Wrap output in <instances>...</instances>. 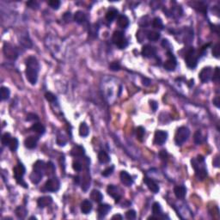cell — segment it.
I'll list each match as a JSON object with an SVG mask.
<instances>
[{
	"label": "cell",
	"instance_id": "6da1fadb",
	"mask_svg": "<svg viewBox=\"0 0 220 220\" xmlns=\"http://www.w3.org/2000/svg\"><path fill=\"white\" fill-rule=\"evenodd\" d=\"M40 71V64L37 58L34 56H30L26 60V77L28 81L32 85L36 84L38 80V74Z\"/></svg>",
	"mask_w": 220,
	"mask_h": 220
},
{
	"label": "cell",
	"instance_id": "7a4b0ae2",
	"mask_svg": "<svg viewBox=\"0 0 220 220\" xmlns=\"http://www.w3.org/2000/svg\"><path fill=\"white\" fill-rule=\"evenodd\" d=\"M192 167L195 171V176L199 181H203L207 175V170L205 165V158L202 156H198L197 158L191 160Z\"/></svg>",
	"mask_w": 220,
	"mask_h": 220
},
{
	"label": "cell",
	"instance_id": "3957f363",
	"mask_svg": "<svg viewBox=\"0 0 220 220\" xmlns=\"http://www.w3.org/2000/svg\"><path fill=\"white\" fill-rule=\"evenodd\" d=\"M46 172V164L41 160H38L34 163L33 166V172L31 173L30 178L31 182L35 184H38L41 181L44 173Z\"/></svg>",
	"mask_w": 220,
	"mask_h": 220
},
{
	"label": "cell",
	"instance_id": "277c9868",
	"mask_svg": "<svg viewBox=\"0 0 220 220\" xmlns=\"http://www.w3.org/2000/svg\"><path fill=\"white\" fill-rule=\"evenodd\" d=\"M25 172H26L25 167L22 162H20L13 169V175H14V177H15L16 182L21 186H23V188H28V184L23 180V176L25 175Z\"/></svg>",
	"mask_w": 220,
	"mask_h": 220
},
{
	"label": "cell",
	"instance_id": "5b68a950",
	"mask_svg": "<svg viewBox=\"0 0 220 220\" xmlns=\"http://www.w3.org/2000/svg\"><path fill=\"white\" fill-rule=\"evenodd\" d=\"M189 129L186 127H181L177 129L175 134V142L177 145H182L188 140L189 137Z\"/></svg>",
	"mask_w": 220,
	"mask_h": 220
},
{
	"label": "cell",
	"instance_id": "8992f818",
	"mask_svg": "<svg viewBox=\"0 0 220 220\" xmlns=\"http://www.w3.org/2000/svg\"><path fill=\"white\" fill-rule=\"evenodd\" d=\"M112 41L114 44L118 46L120 49L126 48L128 45L127 40L123 32H121V31H115L113 34Z\"/></svg>",
	"mask_w": 220,
	"mask_h": 220
},
{
	"label": "cell",
	"instance_id": "52a82bcc",
	"mask_svg": "<svg viewBox=\"0 0 220 220\" xmlns=\"http://www.w3.org/2000/svg\"><path fill=\"white\" fill-rule=\"evenodd\" d=\"M186 65L188 68L193 69L197 66L198 63V55L193 48H190L189 51L187 53L185 57Z\"/></svg>",
	"mask_w": 220,
	"mask_h": 220
},
{
	"label": "cell",
	"instance_id": "ba28073f",
	"mask_svg": "<svg viewBox=\"0 0 220 220\" xmlns=\"http://www.w3.org/2000/svg\"><path fill=\"white\" fill-rule=\"evenodd\" d=\"M4 54L5 58L11 60H15L18 58V51L15 48V46H12L10 43H5L4 45Z\"/></svg>",
	"mask_w": 220,
	"mask_h": 220
},
{
	"label": "cell",
	"instance_id": "9c48e42d",
	"mask_svg": "<svg viewBox=\"0 0 220 220\" xmlns=\"http://www.w3.org/2000/svg\"><path fill=\"white\" fill-rule=\"evenodd\" d=\"M44 188H45V190L48 192H57L60 188V182L57 178H50L46 182Z\"/></svg>",
	"mask_w": 220,
	"mask_h": 220
},
{
	"label": "cell",
	"instance_id": "30bf717a",
	"mask_svg": "<svg viewBox=\"0 0 220 220\" xmlns=\"http://www.w3.org/2000/svg\"><path fill=\"white\" fill-rule=\"evenodd\" d=\"M167 55L169 58L167 59L166 61L164 62V69L167 70L168 71H173L175 67L177 66V63H176V59L175 58V56L173 55V54L171 52H168Z\"/></svg>",
	"mask_w": 220,
	"mask_h": 220
},
{
	"label": "cell",
	"instance_id": "8fae6325",
	"mask_svg": "<svg viewBox=\"0 0 220 220\" xmlns=\"http://www.w3.org/2000/svg\"><path fill=\"white\" fill-rule=\"evenodd\" d=\"M168 139V132L162 130H158L155 132L154 144L157 145H162Z\"/></svg>",
	"mask_w": 220,
	"mask_h": 220
},
{
	"label": "cell",
	"instance_id": "7c38bea8",
	"mask_svg": "<svg viewBox=\"0 0 220 220\" xmlns=\"http://www.w3.org/2000/svg\"><path fill=\"white\" fill-rule=\"evenodd\" d=\"M213 77V69L211 67H205L201 70V71L199 74V77L202 83H208Z\"/></svg>",
	"mask_w": 220,
	"mask_h": 220
},
{
	"label": "cell",
	"instance_id": "4fadbf2b",
	"mask_svg": "<svg viewBox=\"0 0 220 220\" xmlns=\"http://www.w3.org/2000/svg\"><path fill=\"white\" fill-rule=\"evenodd\" d=\"M107 192H108V195H110L111 197L115 200L116 203L119 202L120 198H121V193H120V190L118 187L114 185H109L107 188Z\"/></svg>",
	"mask_w": 220,
	"mask_h": 220
},
{
	"label": "cell",
	"instance_id": "5bb4252c",
	"mask_svg": "<svg viewBox=\"0 0 220 220\" xmlns=\"http://www.w3.org/2000/svg\"><path fill=\"white\" fill-rule=\"evenodd\" d=\"M141 53H142V55L145 58H153L157 54V49L153 46L145 45V46H143Z\"/></svg>",
	"mask_w": 220,
	"mask_h": 220
},
{
	"label": "cell",
	"instance_id": "9a60e30c",
	"mask_svg": "<svg viewBox=\"0 0 220 220\" xmlns=\"http://www.w3.org/2000/svg\"><path fill=\"white\" fill-rule=\"evenodd\" d=\"M144 182L146 184V186L148 187V188L151 190L152 193H157L159 192V186L157 185V183L155 182L153 179L149 177H145L144 179Z\"/></svg>",
	"mask_w": 220,
	"mask_h": 220
},
{
	"label": "cell",
	"instance_id": "2e32d148",
	"mask_svg": "<svg viewBox=\"0 0 220 220\" xmlns=\"http://www.w3.org/2000/svg\"><path fill=\"white\" fill-rule=\"evenodd\" d=\"M120 178L121 182L127 187H131L133 183V179L127 171H121L120 175Z\"/></svg>",
	"mask_w": 220,
	"mask_h": 220
},
{
	"label": "cell",
	"instance_id": "e0dca14e",
	"mask_svg": "<svg viewBox=\"0 0 220 220\" xmlns=\"http://www.w3.org/2000/svg\"><path fill=\"white\" fill-rule=\"evenodd\" d=\"M39 137L37 136H29L27 139L24 140V145L25 147L28 149H34L37 145L38 143Z\"/></svg>",
	"mask_w": 220,
	"mask_h": 220
},
{
	"label": "cell",
	"instance_id": "ac0fdd59",
	"mask_svg": "<svg viewBox=\"0 0 220 220\" xmlns=\"http://www.w3.org/2000/svg\"><path fill=\"white\" fill-rule=\"evenodd\" d=\"M53 203V198L51 196H42L39 198L37 201V205L40 208H44Z\"/></svg>",
	"mask_w": 220,
	"mask_h": 220
},
{
	"label": "cell",
	"instance_id": "d6986e66",
	"mask_svg": "<svg viewBox=\"0 0 220 220\" xmlns=\"http://www.w3.org/2000/svg\"><path fill=\"white\" fill-rule=\"evenodd\" d=\"M111 210V205L108 204H100L98 206V217L99 218H103Z\"/></svg>",
	"mask_w": 220,
	"mask_h": 220
},
{
	"label": "cell",
	"instance_id": "ffe728a7",
	"mask_svg": "<svg viewBox=\"0 0 220 220\" xmlns=\"http://www.w3.org/2000/svg\"><path fill=\"white\" fill-rule=\"evenodd\" d=\"M117 23H118L119 27L121 28H127L129 26V19L127 15H119L118 19H117Z\"/></svg>",
	"mask_w": 220,
	"mask_h": 220
},
{
	"label": "cell",
	"instance_id": "44dd1931",
	"mask_svg": "<svg viewBox=\"0 0 220 220\" xmlns=\"http://www.w3.org/2000/svg\"><path fill=\"white\" fill-rule=\"evenodd\" d=\"M118 13H119L118 11H117L116 9H114V8H111V9H109V10L108 11V12L106 13V20L108 21V23H112L113 21L115 19L116 17L119 15Z\"/></svg>",
	"mask_w": 220,
	"mask_h": 220
},
{
	"label": "cell",
	"instance_id": "7402d4cb",
	"mask_svg": "<svg viewBox=\"0 0 220 220\" xmlns=\"http://www.w3.org/2000/svg\"><path fill=\"white\" fill-rule=\"evenodd\" d=\"M174 193L177 199H183L186 196L187 189L184 186H177L175 188Z\"/></svg>",
	"mask_w": 220,
	"mask_h": 220
},
{
	"label": "cell",
	"instance_id": "603a6c76",
	"mask_svg": "<svg viewBox=\"0 0 220 220\" xmlns=\"http://www.w3.org/2000/svg\"><path fill=\"white\" fill-rule=\"evenodd\" d=\"M92 210V203L88 200H85L81 203V212L84 214H89Z\"/></svg>",
	"mask_w": 220,
	"mask_h": 220
},
{
	"label": "cell",
	"instance_id": "cb8c5ba5",
	"mask_svg": "<svg viewBox=\"0 0 220 220\" xmlns=\"http://www.w3.org/2000/svg\"><path fill=\"white\" fill-rule=\"evenodd\" d=\"M31 130L36 132V133H38L39 135H42L46 132V128H45V127L43 126L42 124L37 122V123H35L32 125Z\"/></svg>",
	"mask_w": 220,
	"mask_h": 220
},
{
	"label": "cell",
	"instance_id": "d4e9b609",
	"mask_svg": "<svg viewBox=\"0 0 220 220\" xmlns=\"http://www.w3.org/2000/svg\"><path fill=\"white\" fill-rule=\"evenodd\" d=\"M71 154L73 157H83L84 155V148L81 145H75L71 151Z\"/></svg>",
	"mask_w": 220,
	"mask_h": 220
},
{
	"label": "cell",
	"instance_id": "484cf974",
	"mask_svg": "<svg viewBox=\"0 0 220 220\" xmlns=\"http://www.w3.org/2000/svg\"><path fill=\"white\" fill-rule=\"evenodd\" d=\"M90 199H91L93 201L97 202V203H100L101 201H102L103 196H102V194H101V193L99 190L94 189L92 190L91 193H90Z\"/></svg>",
	"mask_w": 220,
	"mask_h": 220
},
{
	"label": "cell",
	"instance_id": "4316f807",
	"mask_svg": "<svg viewBox=\"0 0 220 220\" xmlns=\"http://www.w3.org/2000/svg\"><path fill=\"white\" fill-rule=\"evenodd\" d=\"M74 20L77 23L83 24L86 21V15H85L84 12L81 11L75 12V14H74Z\"/></svg>",
	"mask_w": 220,
	"mask_h": 220
},
{
	"label": "cell",
	"instance_id": "83f0119b",
	"mask_svg": "<svg viewBox=\"0 0 220 220\" xmlns=\"http://www.w3.org/2000/svg\"><path fill=\"white\" fill-rule=\"evenodd\" d=\"M15 213V215H16V217H17L18 218L23 219V218H25V217H26V215H27L28 212L24 206H22V205H21V206L16 207Z\"/></svg>",
	"mask_w": 220,
	"mask_h": 220
},
{
	"label": "cell",
	"instance_id": "f1b7e54d",
	"mask_svg": "<svg viewBox=\"0 0 220 220\" xmlns=\"http://www.w3.org/2000/svg\"><path fill=\"white\" fill-rule=\"evenodd\" d=\"M98 160L101 163H108L110 161V157L108 155L107 152H105L103 151H101L98 153Z\"/></svg>",
	"mask_w": 220,
	"mask_h": 220
},
{
	"label": "cell",
	"instance_id": "f546056e",
	"mask_svg": "<svg viewBox=\"0 0 220 220\" xmlns=\"http://www.w3.org/2000/svg\"><path fill=\"white\" fill-rule=\"evenodd\" d=\"M89 127L87 126V124L84 123V122L81 123L80 127H79V135L81 137H87L89 135Z\"/></svg>",
	"mask_w": 220,
	"mask_h": 220
},
{
	"label": "cell",
	"instance_id": "4dcf8cb0",
	"mask_svg": "<svg viewBox=\"0 0 220 220\" xmlns=\"http://www.w3.org/2000/svg\"><path fill=\"white\" fill-rule=\"evenodd\" d=\"M160 37H161V35L156 31H150L147 34V38L150 41H157Z\"/></svg>",
	"mask_w": 220,
	"mask_h": 220
},
{
	"label": "cell",
	"instance_id": "1f68e13d",
	"mask_svg": "<svg viewBox=\"0 0 220 220\" xmlns=\"http://www.w3.org/2000/svg\"><path fill=\"white\" fill-rule=\"evenodd\" d=\"M152 213L155 216L158 217V218L160 215H162V207L158 202H155L152 205Z\"/></svg>",
	"mask_w": 220,
	"mask_h": 220
},
{
	"label": "cell",
	"instance_id": "d6a6232c",
	"mask_svg": "<svg viewBox=\"0 0 220 220\" xmlns=\"http://www.w3.org/2000/svg\"><path fill=\"white\" fill-rule=\"evenodd\" d=\"M152 26L156 29H162L163 28V23L161 18L159 17H155L152 21Z\"/></svg>",
	"mask_w": 220,
	"mask_h": 220
},
{
	"label": "cell",
	"instance_id": "836d02e7",
	"mask_svg": "<svg viewBox=\"0 0 220 220\" xmlns=\"http://www.w3.org/2000/svg\"><path fill=\"white\" fill-rule=\"evenodd\" d=\"M11 91L7 87H1V99L3 101H6L10 98Z\"/></svg>",
	"mask_w": 220,
	"mask_h": 220
},
{
	"label": "cell",
	"instance_id": "e575fe53",
	"mask_svg": "<svg viewBox=\"0 0 220 220\" xmlns=\"http://www.w3.org/2000/svg\"><path fill=\"white\" fill-rule=\"evenodd\" d=\"M145 134V128L142 127H139L137 128V130H136V137H137V139H138V140H139V141H143Z\"/></svg>",
	"mask_w": 220,
	"mask_h": 220
},
{
	"label": "cell",
	"instance_id": "d590c367",
	"mask_svg": "<svg viewBox=\"0 0 220 220\" xmlns=\"http://www.w3.org/2000/svg\"><path fill=\"white\" fill-rule=\"evenodd\" d=\"M11 134L9 133V132H5V133H4V135L2 136V144L4 145H8L9 146V145H10V142L11 141Z\"/></svg>",
	"mask_w": 220,
	"mask_h": 220
},
{
	"label": "cell",
	"instance_id": "8d00e7d4",
	"mask_svg": "<svg viewBox=\"0 0 220 220\" xmlns=\"http://www.w3.org/2000/svg\"><path fill=\"white\" fill-rule=\"evenodd\" d=\"M55 172V167H54L53 162H47V164L46 165V173L47 175H52L54 174Z\"/></svg>",
	"mask_w": 220,
	"mask_h": 220
},
{
	"label": "cell",
	"instance_id": "74e56055",
	"mask_svg": "<svg viewBox=\"0 0 220 220\" xmlns=\"http://www.w3.org/2000/svg\"><path fill=\"white\" fill-rule=\"evenodd\" d=\"M9 148L13 152L17 150V148H18V140H17V139L12 138L11 141L10 142V145H9Z\"/></svg>",
	"mask_w": 220,
	"mask_h": 220
},
{
	"label": "cell",
	"instance_id": "f35d334b",
	"mask_svg": "<svg viewBox=\"0 0 220 220\" xmlns=\"http://www.w3.org/2000/svg\"><path fill=\"white\" fill-rule=\"evenodd\" d=\"M45 98L46 101H48L49 102H52V103L57 102V97L52 92H46L45 94Z\"/></svg>",
	"mask_w": 220,
	"mask_h": 220
},
{
	"label": "cell",
	"instance_id": "ab89813d",
	"mask_svg": "<svg viewBox=\"0 0 220 220\" xmlns=\"http://www.w3.org/2000/svg\"><path fill=\"white\" fill-rule=\"evenodd\" d=\"M20 43L23 45L25 48H29L32 46V42L28 38L27 36L26 37H23V38L20 40Z\"/></svg>",
	"mask_w": 220,
	"mask_h": 220
},
{
	"label": "cell",
	"instance_id": "60d3db41",
	"mask_svg": "<svg viewBox=\"0 0 220 220\" xmlns=\"http://www.w3.org/2000/svg\"><path fill=\"white\" fill-rule=\"evenodd\" d=\"M193 140H194V143L196 144V145H200V144L202 142V134H201V132L200 131V130H198V131L194 133Z\"/></svg>",
	"mask_w": 220,
	"mask_h": 220
},
{
	"label": "cell",
	"instance_id": "b9f144b4",
	"mask_svg": "<svg viewBox=\"0 0 220 220\" xmlns=\"http://www.w3.org/2000/svg\"><path fill=\"white\" fill-rule=\"evenodd\" d=\"M114 170V166L108 167V168L105 169V170L101 172V175H102L104 177H108V176H109V175H111L113 174Z\"/></svg>",
	"mask_w": 220,
	"mask_h": 220
},
{
	"label": "cell",
	"instance_id": "7bdbcfd3",
	"mask_svg": "<svg viewBox=\"0 0 220 220\" xmlns=\"http://www.w3.org/2000/svg\"><path fill=\"white\" fill-rule=\"evenodd\" d=\"M60 1L58 0H51L48 2V4L50 5V7L54 10H58L59 6H60Z\"/></svg>",
	"mask_w": 220,
	"mask_h": 220
},
{
	"label": "cell",
	"instance_id": "ee69618b",
	"mask_svg": "<svg viewBox=\"0 0 220 220\" xmlns=\"http://www.w3.org/2000/svg\"><path fill=\"white\" fill-rule=\"evenodd\" d=\"M136 216H137V214H136V212L134 210H129L126 213V218L127 219H135Z\"/></svg>",
	"mask_w": 220,
	"mask_h": 220
},
{
	"label": "cell",
	"instance_id": "f6af8a7d",
	"mask_svg": "<svg viewBox=\"0 0 220 220\" xmlns=\"http://www.w3.org/2000/svg\"><path fill=\"white\" fill-rule=\"evenodd\" d=\"M109 69L111 71H117L120 69V64L118 62H112L110 65H109Z\"/></svg>",
	"mask_w": 220,
	"mask_h": 220
},
{
	"label": "cell",
	"instance_id": "bcb514c9",
	"mask_svg": "<svg viewBox=\"0 0 220 220\" xmlns=\"http://www.w3.org/2000/svg\"><path fill=\"white\" fill-rule=\"evenodd\" d=\"M39 117L37 114H33V113H29L27 115V118H26V120L27 121H35V120H38Z\"/></svg>",
	"mask_w": 220,
	"mask_h": 220
},
{
	"label": "cell",
	"instance_id": "7dc6e473",
	"mask_svg": "<svg viewBox=\"0 0 220 220\" xmlns=\"http://www.w3.org/2000/svg\"><path fill=\"white\" fill-rule=\"evenodd\" d=\"M72 168H73L74 170H76L77 172H80L83 169V166H82V163L78 161H76L72 163Z\"/></svg>",
	"mask_w": 220,
	"mask_h": 220
},
{
	"label": "cell",
	"instance_id": "c3c4849f",
	"mask_svg": "<svg viewBox=\"0 0 220 220\" xmlns=\"http://www.w3.org/2000/svg\"><path fill=\"white\" fill-rule=\"evenodd\" d=\"M213 55L216 58L219 57V44H216L213 48Z\"/></svg>",
	"mask_w": 220,
	"mask_h": 220
},
{
	"label": "cell",
	"instance_id": "681fc988",
	"mask_svg": "<svg viewBox=\"0 0 220 220\" xmlns=\"http://www.w3.org/2000/svg\"><path fill=\"white\" fill-rule=\"evenodd\" d=\"M212 79L214 82H218V80H219V70H218V67H216L215 71H214L213 77H212Z\"/></svg>",
	"mask_w": 220,
	"mask_h": 220
},
{
	"label": "cell",
	"instance_id": "f907efd6",
	"mask_svg": "<svg viewBox=\"0 0 220 220\" xmlns=\"http://www.w3.org/2000/svg\"><path fill=\"white\" fill-rule=\"evenodd\" d=\"M27 6L31 9H37L39 7V3L36 1H29L27 3Z\"/></svg>",
	"mask_w": 220,
	"mask_h": 220
},
{
	"label": "cell",
	"instance_id": "816d5d0a",
	"mask_svg": "<svg viewBox=\"0 0 220 220\" xmlns=\"http://www.w3.org/2000/svg\"><path fill=\"white\" fill-rule=\"evenodd\" d=\"M57 144H58L59 146H64V145H66V139H64V138L58 137V138H57Z\"/></svg>",
	"mask_w": 220,
	"mask_h": 220
},
{
	"label": "cell",
	"instance_id": "f5cc1de1",
	"mask_svg": "<svg viewBox=\"0 0 220 220\" xmlns=\"http://www.w3.org/2000/svg\"><path fill=\"white\" fill-rule=\"evenodd\" d=\"M151 107L152 108V110L153 111H156L157 110V103L155 101H151Z\"/></svg>",
	"mask_w": 220,
	"mask_h": 220
},
{
	"label": "cell",
	"instance_id": "db71d44e",
	"mask_svg": "<svg viewBox=\"0 0 220 220\" xmlns=\"http://www.w3.org/2000/svg\"><path fill=\"white\" fill-rule=\"evenodd\" d=\"M143 84L145 85V86H149L150 85V84H151V80L150 79H148V78H146V77H145V78H143Z\"/></svg>",
	"mask_w": 220,
	"mask_h": 220
},
{
	"label": "cell",
	"instance_id": "11a10c76",
	"mask_svg": "<svg viewBox=\"0 0 220 220\" xmlns=\"http://www.w3.org/2000/svg\"><path fill=\"white\" fill-rule=\"evenodd\" d=\"M160 157L162 160H166L167 158V152L165 151H162L160 152Z\"/></svg>",
	"mask_w": 220,
	"mask_h": 220
},
{
	"label": "cell",
	"instance_id": "9f6ffc18",
	"mask_svg": "<svg viewBox=\"0 0 220 220\" xmlns=\"http://www.w3.org/2000/svg\"><path fill=\"white\" fill-rule=\"evenodd\" d=\"M213 103H214V105L216 106L217 108H219V97H216V98L213 100Z\"/></svg>",
	"mask_w": 220,
	"mask_h": 220
},
{
	"label": "cell",
	"instance_id": "6f0895ef",
	"mask_svg": "<svg viewBox=\"0 0 220 220\" xmlns=\"http://www.w3.org/2000/svg\"><path fill=\"white\" fill-rule=\"evenodd\" d=\"M218 160H219V158H218V157H216V158H215V161H213V164H214V165H215L216 167L219 166V162H218Z\"/></svg>",
	"mask_w": 220,
	"mask_h": 220
},
{
	"label": "cell",
	"instance_id": "680465c9",
	"mask_svg": "<svg viewBox=\"0 0 220 220\" xmlns=\"http://www.w3.org/2000/svg\"><path fill=\"white\" fill-rule=\"evenodd\" d=\"M113 219H115V218H119V219H122L123 218H122V216L121 215H120V214H117V215H114V216L112 217Z\"/></svg>",
	"mask_w": 220,
	"mask_h": 220
}]
</instances>
